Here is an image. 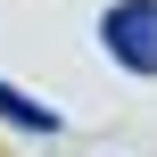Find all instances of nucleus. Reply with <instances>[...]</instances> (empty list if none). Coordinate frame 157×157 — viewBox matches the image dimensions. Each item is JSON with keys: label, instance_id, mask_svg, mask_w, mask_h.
I'll use <instances>...</instances> for the list:
<instances>
[{"label": "nucleus", "instance_id": "2", "mask_svg": "<svg viewBox=\"0 0 157 157\" xmlns=\"http://www.w3.org/2000/svg\"><path fill=\"white\" fill-rule=\"evenodd\" d=\"M0 116H8L17 132H58V116H50L41 99H25V91H8V83H0Z\"/></svg>", "mask_w": 157, "mask_h": 157}, {"label": "nucleus", "instance_id": "1", "mask_svg": "<svg viewBox=\"0 0 157 157\" xmlns=\"http://www.w3.org/2000/svg\"><path fill=\"white\" fill-rule=\"evenodd\" d=\"M99 41L124 75H157V0H108Z\"/></svg>", "mask_w": 157, "mask_h": 157}]
</instances>
